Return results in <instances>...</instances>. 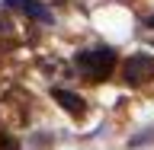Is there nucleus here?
I'll use <instances>...</instances> for the list:
<instances>
[{
    "mask_svg": "<svg viewBox=\"0 0 154 150\" xmlns=\"http://www.w3.org/2000/svg\"><path fill=\"white\" fill-rule=\"evenodd\" d=\"M0 150H19V141L13 134H7L3 128H0Z\"/></svg>",
    "mask_w": 154,
    "mask_h": 150,
    "instance_id": "obj_7",
    "label": "nucleus"
},
{
    "mask_svg": "<svg viewBox=\"0 0 154 150\" xmlns=\"http://www.w3.org/2000/svg\"><path fill=\"white\" fill-rule=\"evenodd\" d=\"M144 26H151V29H154V13H151V16H144Z\"/></svg>",
    "mask_w": 154,
    "mask_h": 150,
    "instance_id": "obj_8",
    "label": "nucleus"
},
{
    "mask_svg": "<svg viewBox=\"0 0 154 150\" xmlns=\"http://www.w3.org/2000/svg\"><path fill=\"white\" fill-rule=\"evenodd\" d=\"M51 96H55V102L61 105L67 115H74V118H84L87 115V102L77 93H71V90H51Z\"/></svg>",
    "mask_w": 154,
    "mask_h": 150,
    "instance_id": "obj_5",
    "label": "nucleus"
},
{
    "mask_svg": "<svg viewBox=\"0 0 154 150\" xmlns=\"http://www.w3.org/2000/svg\"><path fill=\"white\" fill-rule=\"evenodd\" d=\"M74 64H77V70H80L84 80L103 83V80H109L112 70H116V54L109 48H90V51H80V54L74 57Z\"/></svg>",
    "mask_w": 154,
    "mask_h": 150,
    "instance_id": "obj_2",
    "label": "nucleus"
},
{
    "mask_svg": "<svg viewBox=\"0 0 154 150\" xmlns=\"http://www.w3.org/2000/svg\"><path fill=\"white\" fill-rule=\"evenodd\" d=\"M10 10H23L29 19H35V22H51V10L45 3H38V0H7Z\"/></svg>",
    "mask_w": 154,
    "mask_h": 150,
    "instance_id": "obj_6",
    "label": "nucleus"
},
{
    "mask_svg": "<svg viewBox=\"0 0 154 150\" xmlns=\"http://www.w3.org/2000/svg\"><path fill=\"white\" fill-rule=\"evenodd\" d=\"M32 118V96L26 90H7L0 96V125L10 131L26 128Z\"/></svg>",
    "mask_w": 154,
    "mask_h": 150,
    "instance_id": "obj_1",
    "label": "nucleus"
},
{
    "mask_svg": "<svg viewBox=\"0 0 154 150\" xmlns=\"http://www.w3.org/2000/svg\"><path fill=\"white\" fill-rule=\"evenodd\" d=\"M32 26H26L23 19L13 16V10H0V45L3 48H19V45H32Z\"/></svg>",
    "mask_w": 154,
    "mask_h": 150,
    "instance_id": "obj_3",
    "label": "nucleus"
},
{
    "mask_svg": "<svg viewBox=\"0 0 154 150\" xmlns=\"http://www.w3.org/2000/svg\"><path fill=\"white\" fill-rule=\"evenodd\" d=\"M125 83L128 86H144V83H151L154 80V57L151 54H132L128 61H125Z\"/></svg>",
    "mask_w": 154,
    "mask_h": 150,
    "instance_id": "obj_4",
    "label": "nucleus"
}]
</instances>
